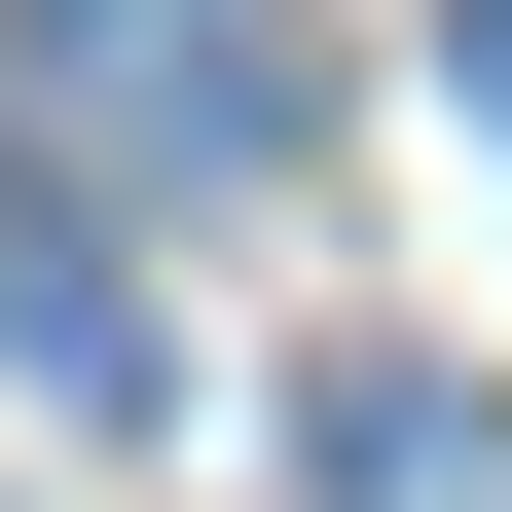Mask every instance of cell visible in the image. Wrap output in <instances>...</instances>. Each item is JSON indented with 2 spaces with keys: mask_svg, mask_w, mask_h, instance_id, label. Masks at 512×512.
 Here are the masks:
<instances>
[{
  "mask_svg": "<svg viewBox=\"0 0 512 512\" xmlns=\"http://www.w3.org/2000/svg\"><path fill=\"white\" fill-rule=\"evenodd\" d=\"M37 37H74V74H183L147 147H256V0H37Z\"/></svg>",
  "mask_w": 512,
  "mask_h": 512,
  "instance_id": "1",
  "label": "cell"
},
{
  "mask_svg": "<svg viewBox=\"0 0 512 512\" xmlns=\"http://www.w3.org/2000/svg\"><path fill=\"white\" fill-rule=\"evenodd\" d=\"M476 147H512V0H476Z\"/></svg>",
  "mask_w": 512,
  "mask_h": 512,
  "instance_id": "2",
  "label": "cell"
}]
</instances>
